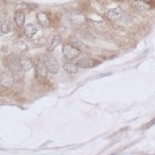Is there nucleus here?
I'll return each mask as SVG.
<instances>
[{
	"instance_id": "6ab92c4d",
	"label": "nucleus",
	"mask_w": 155,
	"mask_h": 155,
	"mask_svg": "<svg viewBox=\"0 0 155 155\" xmlns=\"http://www.w3.org/2000/svg\"><path fill=\"white\" fill-rule=\"evenodd\" d=\"M45 42H46V39L44 37H41L39 38V39H37V41H36V43H37V45H39L38 47H42V45H44L45 44Z\"/></svg>"
},
{
	"instance_id": "20e7f679",
	"label": "nucleus",
	"mask_w": 155,
	"mask_h": 155,
	"mask_svg": "<svg viewBox=\"0 0 155 155\" xmlns=\"http://www.w3.org/2000/svg\"><path fill=\"white\" fill-rule=\"evenodd\" d=\"M35 73H36V79H42L47 76L48 71L42 58H38L36 61V64H35Z\"/></svg>"
},
{
	"instance_id": "412c9836",
	"label": "nucleus",
	"mask_w": 155,
	"mask_h": 155,
	"mask_svg": "<svg viewBox=\"0 0 155 155\" xmlns=\"http://www.w3.org/2000/svg\"><path fill=\"white\" fill-rule=\"evenodd\" d=\"M6 15H7L5 12H0V21H5V18Z\"/></svg>"
},
{
	"instance_id": "6e6552de",
	"label": "nucleus",
	"mask_w": 155,
	"mask_h": 155,
	"mask_svg": "<svg viewBox=\"0 0 155 155\" xmlns=\"http://www.w3.org/2000/svg\"><path fill=\"white\" fill-rule=\"evenodd\" d=\"M36 18L39 25L43 27H49L51 25V21L49 17L45 12H39L36 15Z\"/></svg>"
},
{
	"instance_id": "f3484780",
	"label": "nucleus",
	"mask_w": 155,
	"mask_h": 155,
	"mask_svg": "<svg viewBox=\"0 0 155 155\" xmlns=\"http://www.w3.org/2000/svg\"><path fill=\"white\" fill-rule=\"evenodd\" d=\"M17 8L18 9V12H22V10H29V9H33V5L30 4H27V3H20Z\"/></svg>"
},
{
	"instance_id": "dca6fc26",
	"label": "nucleus",
	"mask_w": 155,
	"mask_h": 155,
	"mask_svg": "<svg viewBox=\"0 0 155 155\" xmlns=\"http://www.w3.org/2000/svg\"><path fill=\"white\" fill-rule=\"evenodd\" d=\"M13 30V25L10 21H3L1 25V31L4 34L10 33Z\"/></svg>"
},
{
	"instance_id": "f03ea898",
	"label": "nucleus",
	"mask_w": 155,
	"mask_h": 155,
	"mask_svg": "<svg viewBox=\"0 0 155 155\" xmlns=\"http://www.w3.org/2000/svg\"><path fill=\"white\" fill-rule=\"evenodd\" d=\"M7 64L9 69L16 72H20L22 71L20 64V59L15 54H10L7 57Z\"/></svg>"
},
{
	"instance_id": "7ed1b4c3",
	"label": "nucleus",
	"mask_w": 155,
	"mask_h": 155,
	"mask_svg": "<svg viewBox=\"0 0 155 155\" xmlns=\"http://www.w3.org/2000/svg\"><path fill=\"white\" fill-rule=\"evenodd\" d=\"M64 55L68 59H74L80 55L81 51L71 45V44H66L63 46Z\"/></svg>"
},
{
	"instance_id": "1a4fd4ad",
	"label": "nucleus",
	"mask_w": 155,
	"mask_h": 155,
	"mask_svg": "<svg viewBox=\"0 0 155 155\" xmlns=\"http://www.w3.org/2000/svg\"><path fill=\"white\" fill-rule=\"evenodd\" d=\"M131 5L140 11H147L151 8V5L145 0H131Z\"/></svg>"
},
{
	"instance_id": "423d86ee",
	"label": "nucleus",
	"mask_w": 155,
	"mask_h": 155,
	"mask_svg": "<svg viewBox=\"0 0 155 155\" xmlns=\"http://www.w3.org/2000/svg\"><path fill=\"white\" fill-rule=\"evenodd\" d=\"M0 82L3 87L7 88V89L12 88L14 85V82H15L13 74L11 72L2 73L0 76Z\"/></svg>"
},
{
	"instance_id": "a211bd4d",
	"label": "nucleus",
	"mask_w": 155,
	"mask_h": 155,
	"mask_svg": "<svg viewBox=\"0 0 155 155\" xmlns=\"http://www.w3.org/2000/svg\"><path fill=\"white\" fill-rule=\"evenodd\" d=\"M16 45V48L18 49H19L21 51H25L28 49V47H27V45L24 42H18L15 44Z\"/></svg>"
},
{
	"instance_id": "39448f33",
	"label": "nucleus",
	"mask_w": 155,
	"mask_h": 155,
	"mask_svg": "<svg viewBox=\"0 0 155 155\" xmlns=\"http://www.w3.org/2000/svg\"><path fill=\"white\" fill-rule=\"evenodd\" d=\"M123 15H124V11L122 8L116 7L114 8L110 9L107 12V18L112 22H115L120 21L123 18Z\"/></svg>"
},
{
	"instance_id": "aec40b11",
	"label": "nucleus",
	"mask_w": 155,
	"mask_h": 155,
	"mask_svg": "<svg viewBox=\"0 0 155 155\" xmlns=\"http://www.w3.org/2000/svg\"><path fill=\"white\" fill-rule=\"evenodd\" d=\"M154 124H155V119L152 120H151V122H149L148 124H146V126H145V129L149 128V127H151V126H153V125H154Z\"/></svg>"
},
{
	"instance_id": "9b49d317",
	"label": "nucleus",
	"mask_w": 155,
	"mask_h": 155,
	"mask_svg": "<svg viewBox=\"0 0 155 155\" xmlns=\"http://www.w3.org/2000/svg\"><path fill=\"white\" fill-rule=\"evenodd\" d=\"M15 24L19 28H23L25 23V15L23 12H17L15 16Z\"/></svg>"
},
{
	"instance_id": "9d476101",
	"label": "nucleus",
	"mask_w": 155,
	"mask_h": 155,
	"mask_svg": "<svg viewBox=\"0 0 155 155\" xmlns=\"http://www.w3.org/2000/svg\"><path fill=\"white\" fill-rule=\"evenodd\" d=\"M20 64L22 71L28 72L33 68V64L32 61L27 57H21L20 58Z\"/></svg>"
},
{
	"instance_id": "4468645a",
	"label": "nucleus",
	"mask_w": 155,
	"mask_h": 155,
	"mask_svg": "<svg viewBox=\"0 0 155 155\" xmlns=\"http://www.w3.org/2000/svg\"><path fill=\"white\" fill-rule=\"evenodd\" d=\"M70 44L71 45H73L74 47H75V48H77L80 51H83L86 48V45L83 42H82L81 41L79 40L78 39H77L76 37L71 38V39H70Z\"/></svg>"
},
{
	"instance_id": "f257e3e1",
	"label": "nucleus",
	"mask_w": 155,
	"mask_h": 155,
	"mask_svg": "<svg viewBox=\"0 0 155 155\" xmlns=\"http://www.w3.org/2000/svg\"><path fill=\"white\" fill-rule=\"evenodd\" d=\"M43 60L47 71L51 74H56L59 71V64L58 61L51 54H43L41 57Z\"/></svg>"
},
{
	"instance_id": "f8f14e48",
	"label": "nucleus",
	"mask_w": 155,
	"mask_h": 155,
	"mask_svg": "<svg viewBox=\"0 0 155 155\" xmlns=\"http://www.w3.org/2000/svg\"><path fill=\"white\" fill-rule=\"evenodd\" d=\"M37 33V27L32 24H27L24 27V34L29 38H32Z\"/></svg>"
},
{
	"instance_id": "0eeeda50",
	"label": "nucleus",
	"mask_w": 155,
	"mask_h": 155,
	"mask_svg": "<svg viewBox=\"0 0 155 155\" xmlns=\"http://www.w3.org/2000/svg\"><path fill=\"white\" fill-rule=\"evenodd\" d=\"M99 62L98 61L95 60V59L89 58H82L77 61V66L80 68H83V69H87V68H92L93 67L98 65Z\"/></svg>"
},
{
	"instance_id": "2eb2a0df",
	"label": "nucleus",
	"mask_w": 155,
	"mask_h": 155,
	"mask_svg": "<svg viewBox=\"0 0 155 155\" xmlns=\"http://www.w3.org/2000/svg\"><path fill=\"white\" fill-rule=\"evenodd\" d=\"M61 36H59V35H56L55 36H54V38L52 39V41H51V44L48 46V51L51 52V51H54L61 43Z\"/></svg>"
},
{
	"instance_id": "ddd939ff",
	"label": "nucleus",
	"mask_w": 155,
	"mask_h": 155,
	"mask_svg": "<svg viewBox=\"0 0 155 155\" xmlns=\"http://www.w3.org/2000/svg\"><path fill=\"white\" fill-rule=\"evenodd\" d=\"M64 69L66 72L69 73V74H77L79 70L77 64H75L72 62H66V63H64Z\"/></svg>"
}]
</instances>
